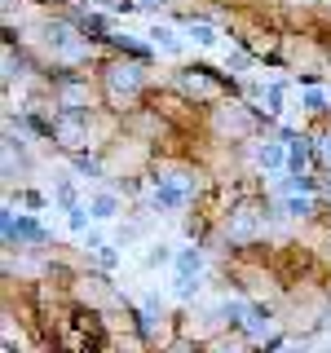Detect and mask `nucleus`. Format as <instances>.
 <instances>
[{"label":"nucleus","instance_id":"7","mask_svg":"<svg viewBox=\"0 0 331 353\" xmlns=\"http://www.w3.org/2000/svg\"><path fill=\"white\" fill-rule=\"evenodd\" d=\"M71 225H75V230H84V225H88V216H84V208H71Z\"/></svg>","mask_w":331,"mask_h":353},{"label":"nucleus","instance_id":"11","mask_svg":"<svg viewBox=\"0 0 331 353\" xmlns=\"http://www.w3.org/2000/svg\"><path fill=\"white\" fill-rule=\"evenodd\" d=\"M323 353H331V349H323Z\"/></svg>","mask_w":331,"mask_h":353},{"label":"nucleus","instance_id":"3","mask_svg":"<svg viewBox=\"0 0 331 353\" xmlns=\"http://www.w3.org/2000/svg\"><path fill=\"white\" fill-rule=\"evenodd\" d=\"M93 216H102V221L115 216V199H110V194H97V199H93Z\"/></svg>","mask_w":331,"mask_h":353},{"label":"nucleus","instance_id":"4","mask_svg":"<svg viewBox=\"0 0 331 353\" xmlns=\"http://www.w3.org/2000/svg\"><path fill=\"white\" fill-rule=\"evenodd\" d=\"M190 36H194V44H217V31L208 27V22H199V27H190Z\"/></svg>","mask_w":331,"mask_h":353},{"label":"nucleus","instance_id":"5","mask_svg":"<svg viewBox=\"0 0 331 353\" xmlns=\"http://www.w3.org/2000/svg\"><path fill=\"white\" fill-rule=\"evenodd\" d=\"M265 102H270L265 110H283V88H279V84H270V88H265Z\"/></svg>","mask_w":331,"mask_h":353},{"label":"nucleus","instance_id":"9","mask_svg":"<svg viewBox=\"0 0 331 353\" xmlns=\"http://www.w3.org/2000/svg\"><path fill=\"white\" fill-rule=\"evenodd\" d=\"M137 5H141V9H154V5H163V0H137Z\"/></svg>","mask_w":331,"mask_h":353},{"label":"nucleus","instance_id":"8","mask_svg":"<svg viewBox=\"0 0 331 353\" xmlns=\"http://www.w3.org/2000/svg\"><path fill=\"white\" fill-rule=\"evenodd\" d=\"M168 256H172V252H168V248H159V252H150L146 261H150V265H163V261H168Z\"/></svg>","mask_w":331,"mask_h":353},{"label":"nucleus","instance_id":"6","mask_svg":"<svg viewBox=\"0 0 331 353\" xmlns=\"http://www.w3.org/2000/svg\"><path fill=\"white\" fill-rule=\"evenodd\" d=\"M279 159H283L279 146H265V150H261V163H279Z\"/></svg>","mask_w":331,"mask_h":353},{"label":"nucleus","instance_id":"2","mask_svg":"<svg viewBox=\"0 0 331 353\" xmlns=\"http://www.w3.org/2000/svg\"><path fill=\"white\" fill-rule=\"evenodd\" d=\"M150 36H154V44H163L168 53H177V49H181V40H177V31H168V27H154Z\"/></svg>","mask_w":331,"mask_h":353},{"label":"nucleus","instance_id":"1","mask_svg":"<svg viewBox=\"0 0 331 353\" xmlns=\"http://www.w3.org/2000/svg\"><path fill=\"white\" fill-rule=\"evenodd\" d=\"M181 199H185L181 185H168V181L154 185V203H159V208H181Z\"/></svg>","mask_w":331,"mask_h":353},{"label":"nucleus","instance_id":"10","mask_svg":"<svg viewBox=\"0 0 331 353\" xmlns=\"http://www.w3.org/2000/svg\"><path fill=\"white\" fill-rule=\"evenodd\" d=\"M323 154H327V159H331V137H327V141H323Z\"/></svg>","mask_w":331,"mask_h":353}]
</instances>
